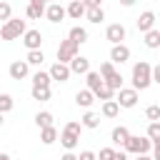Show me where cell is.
I'll return each mask as SVG.
<instances>
[{"label": "cell", "mask_w": 160, "mask_h": 160, "mask_svg": "<svg viewBox=\"0 0 160 160\" xmlns=\"http://www.w3.org/2000/svg\"><path fill=\"white\" fill-rule=\"evenodd\" d=\"M150 82H152V65L145 62V60L135 62L132 65V88L135 90H148Z\"/></svg>", "instance_id": "cell-1"}, {"label": "cell", "mask_w": 160, "mask_h": 160, "mask_svg": "<svg viewBox=\"0 0 160 160\" xmlns=\"http://www.w3.org/2000/svg\"><path fill=\"white\" fill-rule=\"evenodd\" d=\"M25 30H28L25 20H20V18H10V20L0 28V38H2V40H18L20 35H25Z\"/></svg>", "instance_id": "cell-2"}, {"label": "cell", "mask_w": 160, "mask_h": 160, "mask_svg": "<svg viewBox=\"0 0 160 160\" xmlns=\"http://www.w3.org/2000/svg\"><path fill=\"white\" fill-rule=\"evenodd\" d=\"M122 148H125V152L140 155V152H150V150H152V140H150L148 135H130Z\"/></svg>", "instance_id": "cell-3"}, {"label": "cell", "mask_w": 160, "mask_h": 160, "mask_svg": "<svg viewBox=\"0 0 160 160\" xmlns=\"http://www.w3.org/2000/svg\"><path fill=\"white\" fill-rule=\"evenodd\" d=\"M78 48H80V45H78V42H72L70 38H68V40H62V42H60V48H58V62H70V60L78 55Z\"/></svg>", "instance_id": "cell-4"}, {"label": "cell", "mask_w": 160, "mask_h": 160, "mask_svg": "<svg viewBox=\"0 0 160 160\" xmlns=\"http://www.w3.org/2000/svg\"><path fill=\"white\" fill-rule=\"evenodd\" d=\"M115 102H118L120 108H135V105H138V90H135V88H120Z\"/></svg>", "instance_id": "cell-5"}, {"label": "cell", "mask_w": 160, "mask_h": 160, "mask_svg": "<svg viewBox=\"0 0 160 160\" xmlns=\"http://www.w3.org/2000/svg\"><path fill=\"white\" fill-rule=\"evenodd\" d=\"M125 35H128V30H125V25H120V22H112V25H108V30H105V38H108L112 45L122 42Z\"/></svg>", "instance_id": "cell-6"}, {"label": "cell", "mask_w": 160, "mask_h": 160, "mask_svg": "<svg viewBox=\"0 0 160 160\" xmlns=\"http://www.w3.org/2000/svg\"><path fill=\"white\" fill-rule=\"evenodd\" d=\"M48 72H50V78H52V80H58V82H68V80H70V75H72L68 62H55Z\"/></svg>", "instance_id": "cell-7"}, {"label": "cell", "mask_w": 160, "mask_h": 160, "mask_svg": "<svg viewBox=\"0 0 160 160\" xmlns=\"http://www.w3.org/2000/svg\"><path fill=\"white\" fill-rule=\"evenodd\" d=\"M22 45H25L28 50H40V45H42V32H40V30H25Z\"/></svg>", "instance_id": "cell-8"}, {"label": "cell", "mask_w": 160, "mask_h": 160, "mask_svg": "<svg viewBox=\"0 0 160 160\" xmlns=\"http://www.w3.org/2000/svg\"><path fill=\"white\" fill-rule=\"evenodd\" d=\"M65 15H68V12H65V8H62L60 2H50V5L45 8V18H48L50 22H62Z\"/></svg>", "instance_id": "cell-9"}, {"label": "cell", "mask_w": 160, "mask_h": 160, "mask_svg": "<svg viewBox=\"0 0 160 160\" xmlns=\"http://www.w3.org/2000/svg\"><path fill=\"white\" fill-rule=\"evenodd\" d=\"M130 60V48L128 45H122V42H118V45H112V50H110V62H128Z\"/></svg>", "instance_id": "cell-10"}, {"label": "cell", "mask_w": 160, "mask_h": 160, "mask_svg": "<svg viewBox=\"0 0 160 160\" xmlns=\"http://www.w3.org/2000/svg\"><path fill=\"white\" fill-rule=\"evenodd\" d=\"M8 72H10V78H12V80H22V78H28V72H30V65H28L25 60H15V62H10Z\"/></svg>", "instance_id": "cell-11"}, {"label": "cell", "mask_w": 160, "mask_h": 160, "mask_svg": "<svg viewBox=\"0 0 160 160\" xmlns=\"http://www.w3.org/2000/svg\"><path fill=\"white\" fill-rule=\"evenodd\" d=\"M135 25H138V30H140V32H148V30H152V28H155V12H152V10H145V12H140V18L135 20Z\"/></svg>", "instance_id": "cell-12"}, {"label": "cell", "mask_w": 160, "mask_h": 160, "mask_svg": "<svg viewBox=\"0 0 160 160\" xmlns=\"http://www.w3.org/2000/svg\"><path fill=\"white\" fill-rule=\"evenodd\" d=\"M68 65H70V72H75V75H85V72L90 70V60L82 58V55H75Z\"/></svg>", "instance_id": "cell-13"}, {"label": "cell", "mask_w": 160, "mask_h": 160, "mask_svg": "<svg viewBox=\"0 0 160 160\" xmlns=\"http://www.w3.org/2000/svg\"><path fill=\"white\" fill-rule=\"evenodd\" d=\"M58 140H60V145H62L65 150H75L78 142H80V135H75V132H70V130H62Z\"/></svg>", "instance_id": "cell-14"}, {"label": "cell", "mask_w": 160, "mask_h": 160, "mask_svg": "<svg viewBox=\"0 0 160 160\" xmlns=\"http://www.w3.org/2000/svg\"><path fill=\"white\" fill-rule=\"evenodd\" d=\"M58 138H60V132H58V128H55V125L40 128V142H42V145H52Z\"/></svg>", "instance_id": "cell-15"}, {"label": "cell", "mask_w": 160, "mask_h": 160, "mask_svg": "<svg viewBox=\"0 0 160 160\" xmlns=\"http://www.w3.org/2000/svg\"><path fill=\"white\" fill-rule=\"evenodd\" d=\"M128 138H130V130H128L125 125H118V128H112V132H110L112 145H125V142H128Z\"/></svg>", "instance_id": "cell-16"}, {"label": "cell", "mask_w": 160, "mask_h": 160, "mask_svg": "<svg viewBox=\"0 0 160 160\" xmlns=\"http://www.w3.org/2000/svg\"><path fill=\"white\" fill-rule=\"evenodd\" d=\"M65 12H68V18L80 20V18L85 15V5H82V0H70V5L65 8Z\"/></svg>", "instance_id": "cell-17"}, {"label": "cell", "mask_w": 160, "mask_h": 160, "mask_svg": "<svg viewBox=\"0 0 160 160\" xmlns=\"http://www.w3.org/2000/svg\"><path fill=\"white\" fill-rule=\"evenodd\" d=\"M75 102H78L80 108H90V105L95 102L92 90H88V88H85V90H78V92H75Z\"/></svg>", "instance_id": "cell-18"}, {"label": "cell", "mask_w": 160, "mask_h": 160, "mask_svg": "<svg viewBox=\"0 0 160 160\" xmlns=\"http://www.w3.org/2000/svg\"><path fill=\"white\" fill-rule=\"evenodd\" d=\"M85 18H88V22L100 25V22L105 20V10H102V8H85Z\"/></svg>", "instance_id": "cell-19"}, {"label": "cell", "mask_w": 160, "mask_h": 160, "mask_svg": "<svg viewBox=\"0 0 160 160\" xmlns=\"http://www.w3.org/2000/svg\"><path fill=\"white\" fill-rule=\"evenodd\" d=\"M68 38H70L72 42H78V45H82V42H88V30H85V28H80V25H75V28H70V32H68Z\"/></svg>", "instance_id": "cell-20"}, {"label": "cell", "mask_w": 160, "mask_h": 160, "mask_svg": "<svg viewBox=\"0 0 160 160\" xmlns=\"http://www.w3.org/2000/svg\"><path fill=\"white\" fill-rule=\"evenodd\" d=\"M80 122H82V128H88V130H95V128L100 125V115H98V112H92V110H88V112L80 118Z\"/></svg>", "instance_id": "cell-21"}, {"label": "cell", "mask_w": 160, "mask_h": 160, "mask_svg": "<svg viewBox=\"0 0 160 160\" xmlns=\"http://www.w3.org/2000/svg\"><path fill=\"white\" fill-rule=\"evenodd\" d=\"M85 82H88V90H98L100 85H102V78H100V72H95V70H88L85 72Z\"/></svg>", "instance_id": "cell-22"}, {"label": "cell", "mask_w": 160, "mask_h": 160, "mask_svg": "<svg viewBox=\"0 0 160 160\" xmlns=\"http://www.w3.org/2000/svg\"><path fill=\"white\" fill-rule=\"evenodd\" d=\"M30 95H32V100H40V102H45V100H50V88H45V85H32Z\"/></svg>", "instance_id": "cell-23"}, {"label": "cell", "mask_w": 160, "mask_h": 160, "mask_svg": "<svg viewBox=\"0 0 160 160\" xmlns=\"http://www.w3.org/2000/svg\"><path fill=\"white\" fill-rule=\"evenodd\" d=\"M92 95H95V100H102V102H105V100H112V98H115V90H112V88H108V85L102 82Z\"/></svg>", "instance_id": "cell-24"}, {"label": "cell", "mask_w": 160, "mask_h": 160, "mask_svg": "<svg viewBox=\"0 0 160 160\" xmlns=\"http://www.w3.org/2000/svg\"><path fill=\"white\" fill-rule=\"evenodd\" d=\"M118 112H120V105L115 102V98L102 102V115H105V118H118Z\"/></svg>", "instance_id": "cell-25"}, {"label": "cell", "mask_w": 160, "mask_h": 160, "mask_svg": "<svg viewBox=\"0 0 160 160\" xmlns=\"http://www.w3.org/2000/svg\"><path fill=\"white\" fill-rule=\"evenodd\" d=\"M145 45L148 48H160V30H155V28L148 30L145 32Z\"/></svg>", "instance_id": "cell-26"}, {"label": "cell", "mask_w": 160, "mask_h": 160, "mask_svg": "<svg viewBox=\"0 0 160 160\" xmlns=\"http://www.w3.org/2000/svg\"><path fill=\"white\" fill-rule=\"evenodd\" d=\"M42 60H45L42 50H28V58H25L28 65H42Z\"/></svg>", "instance_id": "cell-27"}, {"label": "cell", "mask_w": 160, "mask_h": 160, "mask_svg": "<svg viewBox=\"0 0 160 160\" xmlns=\"http://www.w3.org/2000/svg\"><path fill=\"white\" fill-rule=\"evenodd\" d=\"M35 125H38V128H48V125H52V112H48V110L38 112V115H35Z\"/></svg>", "instance_id": "cell-28"}, {"label": "cell", "mask_w": 160, "mask_h": 160, "mask_svg": "<svg viewBox=\"0 0 160 160\" xmlns=\"http://www.w3.org/2000/svg\"><path fill=\"white\" fill-rule=\"evenodd\" d=\"M50 72H42V70H38L35 75H32V85H45V88H50Z\"/></svg>", "instance_id": "cell-29"}, {"label": "cell", "mask_w": 160, "mask_h": 160, "mask_svg": "<svg viewBox=\"0 0 160 160\" xmlns=\"http://www.w3.org/2000/svg\"><path fill=\"white\" fill-rule=\"evenodd\" d=\"M12 108H15V100H12L8 92H2V95H0V112L5 115V112H10Z\"/></svg>", "instance_id": "cell-30"}, {"label": "cell", "mask_w": 160, "mask_h": 160, "mask_svg": "<svg viewBox=\"0 0 160 160\" xmlns=\"http://www.w3.org/2000/svg\"><path fill=\"white\" fill-rule=\"evenodd\" d=\"M105 85H108V88H112V90L118 92V90L122 88V75H120V72H112V75L105 80Z\"/></svg>", "instance_id": "cell-31"}, {"label": "cell", "mask_w": 160, "mask_h": 160, "mask_svg": "<svg viewBox=\"0 0 160 160\" xmlns=\"http://www.w3.org/2000/svg\"><path fill=\"white\" fill-rule=\"evenodd\" d=\"M152 142L155 140H160V120H155V122H148V132H145Z\"/></svg>", "instance_id": "cell-32"}, {"label": "cell", "mask_w": 160, "mask_h": 160, "mask_svg": "<svg viewBox=\"0 0 160 160\" xmlns=\"http://www.w3.org/2000/svg\"><path fill=\"white\" fill-rule=\"evenodd\" d=\"M25 15H28L30 20H40V18L45 15V10H40V8H35V5H30V2H28V8H25Z\"/></svg>", "instance_id": "cell-33"}, {"label": "cell", "mask_w": 160, "mask_h": 160, "mask_svg": "<svg viewBox=\"0 0 160 160\" xmlns=\"http://www.w3.org/2000/svg\"><path fill=\"white\" fill-rule=\"evenodd\" d=\"M112 65H115V62H110V60L100 65V70H98V72H100V78H102V82H105V80H108V78H110L112 72H115V68H112Z\"/></svg>", "instance_id": "cell-34"}, {"label": "cell", "mask_w": 160, "mask_h": 160, "mask_svg": "<svg viewBox=\"0 0 160 160\" xmlns=\"http://www.w3.org/2000/svg\"><path fill=\"white\" fill-rule=\"evenodd\" d=\"M145 118H148L150 122L160 120V105H148V108H145Z\"/></svg>", "instance_id": "cell-35"}, {"label": "cell", "mask_w": 160, "mask_h": 160, "mask_svg": "<svg viewBox=\"0 0 160 160\" xmlns=\"http://www.w3.org/2000/svg\"><path fill=\"white\" fill-rule=\"evenodd\" d=\"M10 18H12V8H10V2L0 0V20H2V22H8Z\"/></svg>", "instance_id": "cell-36"}, {"label": "cell", "mask_w": 160, "mask_h": 160, "mask_svg": "<svg viewBox=\"0 0 160 160\" xmlns=\"http://www.w3.org/2000/svg\"><path fill=\"white\" fill-rule=\"evenodd\" d=\"M62 130H70V132L80 135V132H82V122H78V120H70V122H68V125H65Z\"/></svg>", "instance_id": "cell-37"}, {"label": "cell", "mask_w": 160, "mask_h": 160, "mask_svg": "<svg viewBox=\"0 0 160 160\" xmlns=\"http://www.w3.org/2000/svg\"><path fill=\"white\" fill-rule=\"evenodd\" d=\"M112 158H115V150L112 148H102L100 155H98V160H112Z\"/></svg>", "instance_id": "cell-38"}, {"label": "cell", "mask_w": 160, "mask_h": 160, "mask_svg": "<svg viewBox=\"0 0 160 160\" xmlns=\"http://www.w3.org/2000/svg\"><path fill=\"white\" fill-rule=\"evenodd\" d=\"M78 160H98V155H95L92 150H82V152L78 155Z\"/></svg>", "instance_id": "cell-39"}, {"label": "cell", "mask_w": 160, "mask_h": 160, "mask_svg": "<svg viewBox=\"0 0 160 160\" xmlns=\"http://www.w3.org/2000/svg\"><path fill=\"white\" fill-rule=\"evenodd\" d=\"M85 8H102V0H82Z\"/></svg>", "instance_id": "cell-40"}, {"label": "cell", "mask_w": 160, "mask_h": 160, "mask_svg": "<svg viewBox=\"0 0 160 160\" xmlns=\"http://www.w3.org/2000/svg\"><path fill=\"white\" fill-rule=\"evenodd\" d=\"M152 160H160V140L152 142Z\"/></svg>", "instance_id": "cell-41"}, {"label": "cell", "mask_w": 160, "mask_h": 160, "mask_svg": "<svg viewBox=\"0 0 160 160\" xmlns=\"http://www.w3.org/2000/svg\"><path fill=\"white\" fill-rule=\"evenodd\" d=\"M60 160H78V155H75L72 150H65V152L60 155Z\"/></svg>", "instance_id": "cell-42"}, {"label": "cell", "mask_w": 160, "mask_h": 160, "mask_svg": "<svg viewBox=\"0 0 160 160\" xmlns=\"http://www.w3.org/2000/svg\"><path fill=\"white\" fill-rule=\"evenodd\" d=\"M152 82H158V85H160V62L152 68Z\"/></svg>", "instance_id": "cell-43"}, {"label": "cell", "mask_w": 160, "mask_h": 160, "mask_svg": "<svg viewBox=\"0 0 160 160\" xmlns=\"http://www.w3.org/2000/svg\"><path fill=\"white\" fill-rule=\"evenodd\" d=\"M30 5H35V8H40V10H45V0H30Z\"/></svg>", "instance_id": "cell-44"}, {"label": "cell", "mask_w": 160, "mask_h": 160, "mask_svg": "<svg viewBox=\"0 0 160 160\" xmlns=\"http://www.w3.org/2000/svg\"><path fill=\"white\" fill-rule=\"evenodd\" d=\"M112 160H128V152H118V150H115V158H112Z\"/></svg>", "instance_id": "cell-45"}, {"label": "cell", "mask_w": 160, "mask_h": 160, "mask_svg": "<svg viewBox=\"0 0 160 160\" xmlns=\"http://www.w3.org/2000/svg\"><path fill=\"white\" fill-rule=\"evenodd\" d=\"M135 2H138V0H120V5H122V8H132Z\"/></svg>", "instance_id": "cell-46"}, {"label": "cell", "mask_w": 160, "mask_h": 160, "mask_svg": "<svg viewBox=\"0 0 160 160\" xmlns=\"http://www.w3.org/2000/svg\"><path fill=\"white\" fill-rule=\"evenodd\" d=\"M135 160H152V155H148V152H140Z\"/></svg>", "instance_id": "cell-47"}, {"label": "cell", "mask_w": 160, "mask_h": 160, "mask_svg": "<svg viewBox=\"0 0 160 160\" xmlns=\"http://www.w3.org/2000/svg\"><path fill=\"white\" fill-rule=\"evenodd\" d=\"M0 160H12V158H10L8 152H0Z\"/></svg>", "instance_id": "cell-48"}, {"label": "cell", "mask_w": 160, "mask_h": 160, "mask_svg": "<svg viewBox=\"0 0 160 160\" xmlns=\"http://www.w3.org/2000/svg\"><path fill=\"white\" fill-rule=\"evenodd\" d=\"M2 122H5V120H2V112H0V128H2Z\"/></svg>", "instance_id": "cell-49"}, {"label": "cell", "mask_w": 160, "mask_h": 160, "mask_svg": "<svg viewBox=\"0 0 160 160\" xmlns=\"http://www.w3.org/2000/svg\"><path fill=\"white\" fill-rule=\"evenodd\" d=\"M50 2H55V0H50Z\"/></svg>", "instance_id": "cell-50"}]
</instances>
